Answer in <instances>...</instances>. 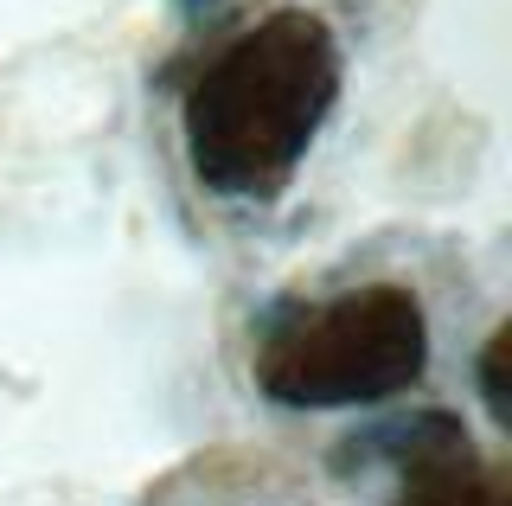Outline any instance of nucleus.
<instances>
[{"label": "nucleus", "instance_id": "7ed1b4c3", "mask_svg": "<svg viewBox=\"0 0 512 506\" xmlns=\"http://www.w3.org/2000/svg\"><path fill=\"white\" fill-rule=\"evenodd\" d=\"M391 506H512L506 468L480 462L455 417H416L404 487Z\"/></svg>", "mask_w": 512, "mask_h": 506}, {"label": "nucleus", "instance_id": "f257e3e1", "mask_svg": "<svg viewBox=\"0 0 512 506\" xmlns=\"http://www.w3.org/2000/svg\"><path fill=\"white\" fill-rule=\"evenodd\" d=\"M346 84L333 26L308 7H282L237 33L192 77L180 135L205 193L218 199H276L301 173Z\"/></svg>", "mask_w": 512, "mask_h": 506}, {"label": "nucleus", "instance_id": "f03ea898", "mask_svg": "<svg viewBox=\"0 0 512 506\" xmlns=\"http://www.w3.org/2000/svg\"><path fill=\"white\" fill-rule=\"evenodd\" d=\"M256 391L282 410H365L429 372V314L404 282H365L295 308L250 359Z\"/></svg>", "mask_w": 512, "mask_h": 506}, {"label": "nucleus", "instance_id": "39448f33", "mask_svg": "<svg viewBox=\"0 0 512 506\" xmlns=\"http://www.w3.org/2000/svg\"><path fill=\"white\" fill-rule=\"evenodd\" d=\"M173 7H186V13H199V7H212V0H173Z\"/></svg>", "mask_w": 512, "mask_h": 506}, {"label": "nucleus", "instance_id": "20e7f679", "mask_svg": "<svg viewBox=\"0 0 512 506\" xmlns=\"http://www.w3.org/2000/svg\"><path fill=\"white\" fill-rule=\"evenodd\" d=\"M506 346H512L506 327L480 346V398H487V417L493 423H512V404H506Z\"/></svg>", "mask_w": 512, "mask_h": 506}]
</instances>
